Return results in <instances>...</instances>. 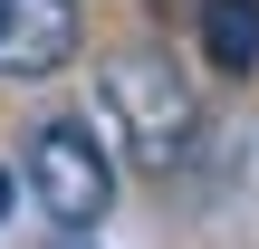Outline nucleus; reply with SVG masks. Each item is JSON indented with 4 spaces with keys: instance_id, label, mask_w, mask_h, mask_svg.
Instances as JSON below:
<instances>
[{
    "instance_id": "nucleus-1",
    "label": "nucleus",
    "mask_w": 259,
    "mask_h": 249,
    "mask_svg": "<svg viewBox=\"0 0 259 249\" xmlns=\"http://www.w3.org/2000/svg\"><path fill=\"white\" fill-rule=\"evenodd\" d=\"M96 96H106V125L125 134V154L154 163V173H173L192 154V134H202V96L163 48H115L96 67Z\"/></svg>"
},
{
    "instance_id": "nucleus-2",
    "label": "nucleus",
    "mask_w": 259,
    "mask_h": 249,
    "mask_svg": "<svg viewBox=\"0 0 259 249\" xmlns=\"http://www.w3.org/2000/svg\"><path fill=\"white\" fill-rule=\"evenodd\" d=\"M19 182L48 211V230H96L115 211V144L96 125H77V115H48L29 134V154H19Z\"/></svg>"
},
{
    "instance_id": "nucleus-3",
    "label": "nucleus",
    "mask_w": 259,
    "mask_h": 249,
    "mask_svg": "<svg viewBox=\"0 0 259 249\" xmlns=\"http://www.w3.org/2000/svg\"><path fill=\"white\" fill-rule=\"evenodd\" d=\"M87 48L77 0H0V77H58Z\"/></svg>"
},
{
    "instance_id": "nucleus-4",
    "label": "nucleus",
    "mask_w": 259,
    "mask_h": 249,
    "mask_svg": "<svg viewBox=\"0 0 259 249\" xmlns=\"http://www.w3.org/2000/svg\"><path fill=\"white\" fill-rule=\"evenodd\" d=\"M211 77H259V0H202L192 10Z\"/></svg>"
},
{
    "instance_id": "nucleus-5",
    "label": "nucleus",
    "mask_w": 259,
    "mask_h": 249,
    "mask_svg": "<svg viewBox=\"0 0 259 249\" xmlns=\"http://www.w3.org/2000/svg\"><path fill=\"white\" fill-rule=\"evenodd\" d=\"M19 211V163H0V221Z\"/></svg>"
},
{
    "instance_id": "nucleus-6",
    "label": "nucleus",
    "mask_w": 259,
    "mask_h": 249,
    "mask_svg": "<svg viewBox=\"0 0 259 249\" xmlns=\"http://www.w3.org/2000/svg\"><path fill=\"white\" fill-rule=\"evenodd\" d=\"M58 249H96V240H87V230H58Z\"/></svg>"
}]
</instances>
